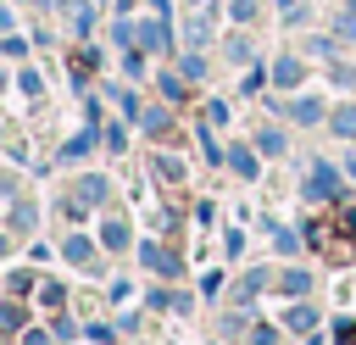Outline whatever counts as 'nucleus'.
Returning <instances> with one entry per match:
<instances>
[{"label": "nucleus", "mask_w": 356, "mask_h": 345, "mask_svg": "<svg viewBox=\"0 0 356 345\" xmlns=\"http://www.w3.org/2000/svg\"><path fill=\"white\" fill-rule=\"evenodd\" d=\"M312 245L328 256V262H345L350 250H356V211L350 206H334V211H323V217H312Z\"/></svg>", "instance_id": "obj_1"}, {"label": "nucleus", "mask_w": 356, "mask_h": 345, "mask_svg": "<svg viewBox=\"0 0 356 345\" xmlns=\"http://www.w3.org/2000/svg\"><path fill=\"white\" fill-rule=\"evenodd\" d=\"M334 189H339V178H334V167H317V172H312V184H306V195H317V200H328Z\"/></svg>", "instance_id": "obj_2"}, {"label": "nucleus", "mask_w": 356, "mask_h": 345, "mask_svg": "<svg viewBox=\"0 0 356 345\" xmlns=\"http://www.w3.org/2000/svg\"><path fill=\"white\" fill-rule=\"evenodd\" d=\"M67 262H78V267H89V262H95V245H89L83 234H72V239H67Z\"/></svg>", "instance_id": "obj_3"}, {"label": "nucleus", "mask_w": 356, "mask_h": 345, "mask_svg": "<svg viewBox=\"0 0 356 345\" xmlns=\"http://www.w3.org/2000/svg\"><path fill=\"white\" fill-rule=\"evenodd\" d=\"M278 289H284V295H306V289H312V273H300V267H289V273L278 278Z\"/></svg>", "instance_id": "obj_4"}, {"label": "nucleus", "mask_w": 356, "mask_h": 345, "mask_svg": "<svg viewBox=\"0 0 356 345\" xmlns=\"http://www.w3.org/2000/svg\"><path fill=\"white\" fill-rule=\"evenodd\" d=\"M139 45H150V50H161V45H167V33H161V22H145V28H139Z\"/></svg>", "instance_id": "obj_5"}, {"label": "nucleus", "mask_w": 356, "mask_h": 345, "mask_svg": "<svg viewBox=\"0 0 356 345\" xmlns=\"http://www.w3.org/2000/svg\"><path fill=\"white\" fill-rule=\"evenodd\" d=\"M273 78H278L284 89H295V83H300V61H278V72H273Z\"/></svg>", "instance_id": "obj_6"}, {"label": "nucleus", "mask_w": 356, "mask_h": 345, "mask_svg": "<svg viewBox=\"0 0 356 345\" xmlns=\"http://www.w3.org/2000/svg\"><path fill=\"white\" fill-rule=\"evenodd\" d=\"M106 245H111V250H122V245H128V223H117V217H111V223H106Z\"/></svg>", "instance_id": "obj_7"}, {"label": "nucleus", "mask_w": 356, "mask_h": 345, "mask_svg": "<svg viewBox=\"0 0 356 345\" xmlns=\"http://www.w3.org/2000/svg\"><path fill=\"white\" fill-rule=\"evenodd\" d=\"M145 262H150V267H156V273H172V267H178V262H172V256H167V250H156V245H145Z\"/></svg>", "instance_id": "obj_8"}, {"label": "nucleus", "mask_w": 356, "mask_h": 345, "mask_svg": "<svg viewBox=\"0 0 356 345\" xmlns=\"http://www.w3.org/2000/svg\"><path fill=\"white\" fill-rule=\"evenodd\" d=\"M61 295H67L61 284H39V306H50V312H56V306H61Z\"/></svg>", "instance_id": "obj_9"}, {"label": "nucleus", "mask_w": 356, "mask_h": 345, "mask_svg": "<svg viewBox=\"0 0 356 345\" xmlns=\"http://www.w3.org/2000/svg\"><path fill=\"white\" fill-rule=\"evenodd\" d=\"M100 195H106L100 178H83V184H78V200H100Z\"/></svg>", "instance_id": "obj_10"}, {"label": "nucleus", "mask_w": 356, "mask_h": 345, "mask_svg": "<svg viewBox=\"0 0 356 345\" xmlns=\"http://www.w3.org/2000/svg\"><path fill=\"white\" fill-rule=\"evenodd\" d=\"M334 128H339V134H356V106H345V111H334Z\"/></svg>", "instance_id": "obj_11"}, {"label": "nucleus", "mask_w": 356, "mask_h": 345, "mask_svg": "<svg viewBox=\"0 0 356 345\" xmlns=\"http://www.w3.org/2000/svg\"><path fill=\"white\" fill-rule=\"evenodd\" d=\"M295 117H300V122H317V117H323V106H317V100H300V106H295Z\"/></svg>", "instance_id": "obj_12"}, {"label": "nucleus", "mask_w": 356, "mask_h": 345, "mask_svg": "<svg viewBox=\"0 0 356 345\" xmlns=\"http://www.w3.org/2000/svg\"><path fill=\"white\" fill-rule=\"evenodd\" d=\"M228 161H234V172H245V178H250V172H256V161H250V150H234V156H228Z\"/></svg>", "instance_id": "obj_13"}, {"label": "nucleus", "mask_w": 356, "mask_h": 345, "mask_svg": "<svg viewBox=\"0 0 356 345\" xmlns=\"http://www.w3.org/2000/svg\"><path fill=\"white\" fill-rule=\"evenodd\" d=\"M250 345H278V328H256V339Z\"/></svg>", "instance_id": "obj_14"}, {"label": "nucleus", "mask_w": 356, "mask_h": 345, "mask_svg": "<svg viewBox=\"0 0 356 345\" xmlns=\"http://www.w3.org/2000/svg\"><path fill=\"white\" fill-rule=\"evenodd\" d=\"M334 334H339V345H356V323H339Z\"/></svg>", "instance_id": "obj_15"}]
</instances>
